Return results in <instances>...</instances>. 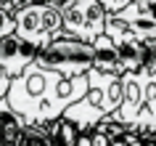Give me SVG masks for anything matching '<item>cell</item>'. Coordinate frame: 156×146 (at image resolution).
<instances>
[{"label":"cell","instance_id":"1","mask_svg":"<svg viewBox=\"0 0 156 146\" xmlns=\"http://www.w3.org/2000/svg\"><path fill=\"white\" fill-rule=\"evenodd\" d=\"M87 74H64L34 61L19 77H13L5 101L27 122L48 125L53 120H61L66 109L87 93Z\"/></svg>","mask_w":156,"mask_h":146},{"label":"cell","instance_id":"2","mask_svg":"<svg viewBox=\"0 0 156 146\" xmlns=\"http://www.w3.org/2000/svg\"><path fill=\"white\" fill-rule=\"evenodd\" d=\"M87 80H90L87 93L64 112V117L69 122H74L80 133H90V130H95V125L101 120L114 117L119 112L122 101H124L122 74L103 72V69L93 66L90 72H87Z\"/></svg>","mask_w":156,"mask_h":146},{"label":"cell","instance_id":"3","mask_svg":"<svg viewBox=\"0 0 156 146\" xmlns=\"http://www.w3.org/2000/svg\"><path fill=\"white\" fill-rule=\"evenodd\" d=\"M16 35L40 51L48 48L58 37H66L64 16H61V0L27 3V6L16 8Z\"/></svg>","mask_w":156,"mask_h":146},{"label":"cell","instance_id":"4","mask_svg":"<svg viewBox=\"0 0 156 146\" xmlns=\"http://www.w3.org/2000/svg\"><path fill=\"white\" fill-rule=\"evenodd\" d=\"M106 35L114 40V45H130V43H148L156 40V8L130 3L119 13H108Z\"/></svg>","mask_w":156,"mask_h":146},{"label":"cell","instance_id":"5","mask_svg":"<svg viewBox=\"0 0 156 146\" xmlns=\"http://www.w3.org/2000/svg\"><path fill=\"white\" fill-rule=\"evenodd\" d=\"M95 56H98V48L93 43L74 40V37H58L48 48L40 51L37 64L64 74H87L95 64Z\"/></svg>","mask_w":156,"mask_h":146},{"label":"cell","instance_id":"6","mask_svg":"<svg viewBox=\"0 0 156 146\" xmlns=\"http://www.w3.org/2000/svg\"><path fill=\"white\" fill-rule=\"evenodd\" d=\"M61 16L66 37L95 43L101 35H106L108 11L101 6V0H61Z\"/></svg>","mask_w":156,"mask_h":146},{"label":"cell","instance_id":"7","mask_svg":"<svg viewBox=\"0 0 156 146\" xmlns=\"http://www.w3.org/2000/svg\"><path fill=\"white\" fill-rule=\"evenodd\" d=\"M124 101L114 114L116 122L127 125L130 130H146V74L143 72H124Z\"/></svg>","mask_w":156,"mask_h":146},{"label":"cell","instance_id":"8","mask_svg":"<svg viewBox=\"0 0 156 146\" xmlns=\"http://www.w3.org/2000/svg\"><path fill=\"white\" fill-rule=\"evenodd\" d=\"M40 56V48H34L32 43L21 40L16 32L8 35L5 40H0V66L11 74V77H19L29 64H34Z\"/></svg>","mask_w":156,"mask_h":146},{"label":"cell","instance_id":"9","mask_svg":"<svg viewBox=\"0 0 156 146\" xmlns=\"http://www.w3.org/2000/svg\"><path fill=\"white\" fill-rule=\"evenodd\" d=\"M24 128H27V120L19 112H13L11 104L3 98L0 101V146H19Z\"/></svg>","mask_w":156,"mask_h":146},{"label":"cell","instance_id":"10","mask_svg":"<svg viewBox=\"0 0 156 146\" xmlns=\"http://www.w3.org/2000/svg\"><path fill=\"white\" fill-rule=\"evenodd\" d=\"M19 146H53V136H50L48 125H32V122H27Z\"/></svg>","mask_w":156,"mask_h":146},{"label":"cell","instance_id":"11","mask_svg":"<svg viewBox=\"0 0 156 146\" xmlns=\"http://www.w3.org/2000/svg\"><path fill=\"white\" fill-rule=\"evenodd\" d=\"M13 32H16V11L0 6V40H5Z\"/></svg>","mask_w":156,"mask_h":146},{"label":"cell","instance_id":"12","mask_svg":"<svg viewBox=\"0 0 156 146\" xmlns=\"http://www.w3.org/2000/svg\"><path fill=\"white\" fill-rule=\"evenodd\" d=\"M111 146H146V144H143V136H140L138 130H127L122 136H116L111 141Z\"/></svg>","mask_w":156,"mask_h":146},{"label":"cell","instance_id":"13","mask_svg":"<svg viewBox=\"0 0 156 146\" xmlns=\"http://www.w3.org/2000/svg\"><path fill=\"white\" fill-rule=\"evenodd\" d=\"M130 3L132 0H101V6H103L108 13H119V11H124Z\"/></svg>","mask_w":156,"mask_h":146},{"label":"cell","instance_id":"14","mask_svg":"<svg viewBox=\"0 0 156 146\" xmlns=\"http://www.w3.org/2000/svg\"><path fill=\"white\" fill-rule=\"evenodd\" d=\"M11 82H13V77H11V74L5 72L3 66H0V101H3V98L8 96V90H11Z\"/></svg>","mask_w":156,"mask_h":146},{"label":"cell","instance_id":"15","mask_svg":"<svg viewBox=\"0 0 156 146\" xmlns=\"http://www.w3.org/2000/svg\"><path fill=\"white\" fill-rule=\"evenodd\" d=\"M140 136H143V144H146V146H156V128H151V130H143Z\"/></svg>","mask_w":156,"mask_h":146},{"label":"cell","instance_id":"16","mask_svg":"<svg viewBox=\"0 0 156 146\" xmlns=\"http://www.w3.org/2000/svg\"><path fill=\"white\" fill-rule=\"evenodd\" d=\"M77 146H93L90 133H82V136H80V141H77Z\"/></svg>","mask_w":156,"mask_h":146}]
</instances>
